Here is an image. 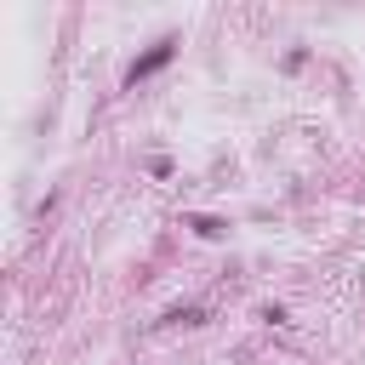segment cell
<instances>
[{"instance_id":"cell-1","label":"cell","mask_w":365,"mask_h":365,"mask_svg":"<svg viewBox=\"0 0 365 365\" xmlns=\"http://www.w3.org/2000/svg\"><path fill=\"white\" fill-rule=\"evenodd\" d=\"M165 57H171V40H160V46H154V51H148V57H143V63H137V68H131V74H125V80H131V86H137V80H143V74H154V68H160V63H165Z\"/></svg>"}]
</instances>
